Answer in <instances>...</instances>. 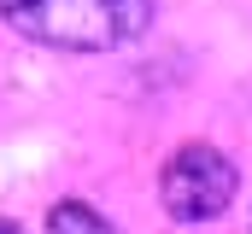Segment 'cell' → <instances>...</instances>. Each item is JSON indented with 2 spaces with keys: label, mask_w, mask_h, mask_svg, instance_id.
I'll use <instances>...</instances> for the list:
<instances>
[{
  "label": "cell",
  "mask_w": 252,
  "mask_h": 234,
  "mask_svg": "<svg viewBox=\"0 0 252 234\" xmlns=\"http://www.w3.org/2000/svg\"><path fill=\"white\" fill-rule=\"evenodd\" d=\"M0 18L59 53H106L153 24V0H0Z\"/></svg>",
  "instance_id": "1"
},
{
  "label": "cell",
  "mask_w": 252,
  "mask_h": 234,
  "mask_svg": "<svg viewBox=\"0 0 252 234\" xmlns=\"http://www.w3.org/2000/svg\"><path fill=\"white\" fill-rule=\"evenodd\" d=\"M235 187H241V176H235V164H229L211 141L176 146V152L164 158V176H158L164 211H170L176 223H211V217H223L229 199H235Z\"/></svg>",
  "instance_id": "2"
},
{
  "label": "cell",
  "mask_w": 252,
  "mask_h": 234,
  "mask_svg": "<svg viewBox=\"0 0 252 234\" xmlns=\"http://www.w3.org/2000/svg\"><path fill=\"white\" fill-rule=\"evenodd\" d=\"M47 229H88V234H100V229H106V211H88V205L64 199V205L47 211Z\"/></svg>",
  "instance_id": "3"
}]
</instances>
